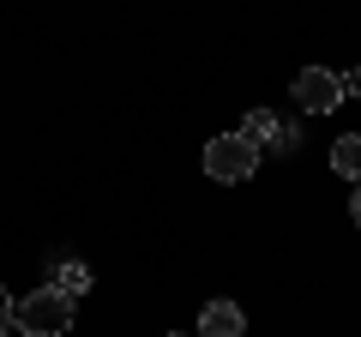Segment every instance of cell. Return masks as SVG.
Masks as SVG:
<instances>
[{"instance_id": "6da1fadb", "label": "cell", "mask_w": 361, "mask_h": 337, "mask_svg": "<svg viewBox=\"0 0 361 337\" xmlns=\"http://www.w3.org/2000/svg\"><path fill=\"white\" fill-rule=\"evenodd\" d=\"M13 325L25 337H66L73 331V295H66V289H30L25 301H18L13 307Z\"/></svg>"}, {"instance_id": "7a4b0ae2", "label": "cell", "mask_w": 361, "mask_h": 337, "mask_svg": "<svg viewBox=\"0 0 361 337\" xmlns=\"http://www.w3.org/2000/svg\"><path fill=\"white\" fill-rule=\"evenodd\" d=\"M259 168V145H247L241 133H217L205 145V175L211 181H247Z\"/></svg>"}, {"instance_id": "3957f363", "label": "cell", "mask_w": 361, "mask_h": 337, "mask_svg": "<svg viewBox=\"0 0 361 337\" xmlns=\"http://www.w3.org/2000/svg\"><path fill=\"white\" fill-rule=\"evenodd\" d=\"M295 103L307 109V115H331V109L343 103L337 73H331V66H301V73H295Z\"/></svg>"}, {"instance_id": "277c9868", "label": "cell", "mask_w": 361, "mask_h": 337, "mask_svg": "<svg viewBox=\"0 0 361 337\" xmlns=\"http://www.w3.org/2000/svg\"><path fill=\"white\" fill-rule=\"evenodd\" d=\"M199 337H247V313L235 301H211L199 313Z\"/></svg>"}, {"instance_id": "5b68a950", "label": "cell", "mask_w": 361, "mask_h": 337, "mask_svg": "<svg viewBox=\"0 0 361 337\" xmlns=\"http://www.w3.org/2000/svg\"><path fill=\"white\" fill-rule=\"evenodd\" d=\"M331 168L343 175V181L361 187V133H343V139L331 145Z\"/></svg>"}, {"instance_id": "8992f818", "label": "cell", "mask_w": 361, "mask_h": 337, "mask_svg": "<svg viewBox=\"0 0 361 337\" xmlns=\"http://www.w3.org/2000/svg\"><path fill=\"white\" fill-rule=\"evenodd\" d=\"M54 289L85 295V289H90V265H85V259H61V265H54Z\"/></svg>"}, {"instance_id": "52a82bcc", "label": "cell", "mask_w": 361, "mask_h": 337, "mask_svg": "<svg viewBox=\"0 0 361 337\" xmlns=\"http://www.w3.org/2000/svg\"><path fill=\"white\" fill-rule=\"evenodd\" d=\"M271 133H277V115H271V109H253V115L241 121V139L247 145H271Z\"/></svg>"}, {"instance_id": "ba28073f", "label": "cell", "mask_w": 361, "mask_h": 337, "mask_svg": "<svg viewBox=\"0 0 361 337\" xmlns=\"http://www.w3.org/2000/svg\"><path fill=\"white\" fill-rule=\"evenodd\" d=\"M271 145H277V151H295V145H301V127H295V121H277V133H271Z\"/></svg>"}, {"instance_id": "9c48e42d", "label": "cell", "mask_w": 361, "mask_h": 337, "mask_svg": "<svg viewBox=\"0 0 361 337\" xmlns=\"http://www.w3.org/2000/svg\"><path fill=\"white\" fill-rule=\"evenodd\" d=\"M337 85H343V97H361V73H337Z\"/></svg>"}, {"instance_id": "30bf717a", "label": "cell", "mask_w": 361, "mask_h": 337, "mask_svg": "<svg viewBox=\"0 0 361 337\" xmlns=\"http://www.w3.org/2000/svg\"><path fill=\"white\" fill-rule=\"evenodd\" d=\"M13 307H18V301L6 295V289H0V325H13Z\"/></svg>"}, {"instance_id": "8fae6325", "label": "cell", "mask_w": 361, "mask_h": 337, "mask_svg": "<svg viewBox=\"0 0 361 337\" xmlns=\"http://www.w3.org/2000/svg\"><path fill=\"white\" fill-rule=\"evenodd\" d=\"M349 211H355V223H361V187H355V193H349Z\"/></svg>"}, {"instance_id": "7c38bea8", "label": "cell", "mask_w": 361, "mask_h": 337, "mask_svg": "<svg viewBox=\"0 0 361 337\" xmlns=\"http://www.w3.org/2000/svg\"><path fill=\"white\" fill-rule=\"evenodd\" d=\"M0 337H13V331H6V325H0Z\"/></svg>"}, {"instance_id": "4fadbf2b", "label": "cell", "mask_w": 361, "mask_h": 337, "mask_svg": "<svg viewBox=\"0 0 361 337\" xmlns=\"http://www.w3.org/2000/svg\"><path fill=\"white\" fill-rule=\"evenodd\" d=\"M169 337H180V331H169Z\"/></svg>"}]
</instances>
